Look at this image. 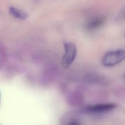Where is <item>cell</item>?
Masks as SVG:
<instances>
[{"mask_svg":"<svg viewBox=\"0 0 125 125\" xmlns=\"http://www.w3.org/2000/svg\"><path fill=\"white\" fill-rule=\"evenodd\" d=\"M9 11L10 14L14 18L17 19L25 20L28 17L27 13L19 9H18L13 6H11L9 8Z\"/></svg>","mask_w":125,"mask_h":125,"instance_id":"obj_5","label":"cell"},{"mask_svg":"<svg viewBox=\"0 0 125 125\" xmlns=\"http://www.w3.org/2000/svg\"><path fill=\"white\" fill-rule=\"evenodd\" d=\"M64 53L62 59V64L65 67H69L74 61L77 52L76 45L72 42H67L63 44Z\"/></svg>","mask_w":125,"mask_h":125,"instance_id":"obj_2","label":"cell"},{"mask_svg":"<svg viewBox=\"0 0 125 125\" xmlns=\"http://www.w3.org/2000/svg\"><path fill=\"white\" fill-rule=\"evenodd\" d=\"M125 59V50L118 49L110 51L105 53L103 57L102 62L106 66H114Z\"/></svg>","mask_w":125,"mask_h":125,"instance_id":"obj_1","label":"cell"},{"mask_svg":"<svg viewBox=\"0 0 125 125\" xmlns=\"http://www.w3.org/2000/svg\"><path fill=\"white\" fill-rule=\"evenodd\" d=\"M116 107V104L113 103L99 104L87 106L84 110L90 114H101L111 111Z\"/></svg>","mask_w":125,"mask_h":125,"instance_id":"obj_3","label":"cell"},{"mask_svg":"<svg viewBox=\"0 0 125 125\" xmlns=\"http://www.w3.org/2000/svg\"><path fill=\"white\" fill-rule=\"evenodd\" d=\"M105 19L103 17H98L89 21L85 25L88 30H93L100 27L104 22Z\"/></svg>","mask_w":125,"mask_h":125,"instance_id":"obj_4","label":"cell"},{"mask_svg":"<svg viewBox=\"0 0 125 125\" xmlns=\"http://www.w3.org/2000/svg\"><path fill=\"white\" fill-rule=\"evenodd\" d=\"M123 35H124V36L125 37V30H124V31H123Z\"/></svg>","mask_w":125,"mask_h":125,"instance_id":"obj_6","label":"cell"},{"mask_svg":"<svg viewBox=\"0 0 125 125\" xmlns=\"http://www.w3.org/2000/svg\"><path fill=\"white\" fill-rule=\"evenodd\" d=\"M124 16L125 17V13H124Z\"/></svg>","mask_w":125,"mask_h":125,"instance_id":"obj_7","label":"cell"}]
</instances>
